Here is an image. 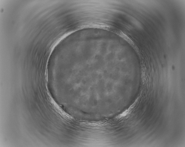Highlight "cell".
I'll use <instances>...</instances> for the list:
<instances>
[{
	"mask_svg": "<svg viewBox=\"0 0 185 147\" xmlns=\"http://www.w3.org/2000/svg\"><path fill=\"white\" fill-rule=\"evenodd\" d=\"M134 106L131 105L128 109H127L123 113L116 116L115 119L117 120H119L123 119V118L129 115L132 112V109Z\"/></svg>",
	"mask_w": 185,
	"mask_h": 147,
	"instance_id": "1",
	"label": "cell"
}]
</instances>
